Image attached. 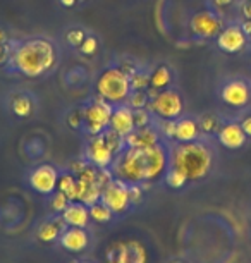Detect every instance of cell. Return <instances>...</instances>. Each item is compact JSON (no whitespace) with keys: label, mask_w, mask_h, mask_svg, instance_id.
Segmentation results:
<instances>
[{"label":"cell","mask_w":251,"mask_h":263,"mask_svg":"<svg viewBox=\"0 0 251 263\" xmlns=\"http://www.w3.org/2000/svg\"><path fill=\"white\" fill-rule=\"evenodd\" d=\"M57 64V48L47 38H31L19 43L12 52L9 67L26 78H40Z\"/></svg>","instance_id":"1"},{"label":"cell","mask_w":251,"mask_h":263,"mask_svg":"<svg viewBox=\"0 0 251 263\" xmlns=\"http://www.w3.org/2000/svg\"><path fill=\"white\" fill-rule=\"evenodd\" d=\"M169 167L181 171L189 182L203 181L214 168V152L201 140L176 143L169 155Z\"/></svg>","instance_id":"2"},{"label":"cell","mask_w":251,"mask_h":263,"mask_svg":"<svg viewBox=\"0 0 251 263\" xmlns=\"http://www.w3.org/2000/svg\"><path fill=\"white\" fill-rule=\"evenodd\" d=\"M124 138L114 133L112 129H107L102 135L93 136L90 140V143L86 145V158L96 168H107L114 163L115 157L124 150Z\"/></svg>","instance_id":"3"},{"label":"cell","mask_w":251,"mask_h":263,"mask_svg":"<svg viewBox=\"0 0 251 263\" xmlns=\"http://www.w3.org/2000/svg\"><path fill=\"white\" fill-rule=\"evenodd\" d=\"M96 93L110 105H122L132 93L129 72L119 67L105 69L96 79Z\"/></svg>","instance_id":"4"},{"label":"cell","mask_w":251,"mask_h":263,"mask_svg":"<svg viewBox=\"0 0 251 263\" xmlns=\"http://www.w3.org/2000/svg\"><path fill=\"white\" fill-rule=\"evenodd\" d=\"M112 176L126 184H141L145 179V152L126 146L112 163Z\"/></svg>","instance_id":"5"},{"label":"cell","mask_w":251,"mask_h":263,"mask_svg":"<svg viewBox=\"0 0 251 263\" xmlns=\"http://www.w3.org/2000/svg\"><path fill=\"white\" fill-rule=\"evenodd\" d=\"M217 95L224 105L244 112L251 108V78L236 74L225 78L217 88Z\"/></svg>","instance_id":"6"},{"label":"cell","mask_w":251,"mask_h":263,"mask_svg":"<svg viewBox=\"0 0 251 263\" xmlns=\"http://www.w3.org/2000/svg\"><path fill=\"white\" fill-rule=\"evenodd\" d=\"M184 98L181 95L179 90L176 88H165L162 91H157L148 102V110L155 114L160 119H169V121H176V119L183 117L184 114Z\"/></svg>","instance_id":"7"},{"label":"cell","mask_w":251,"mask_h":263,"mask_svg":"<svg viewBox=\"0 0 251 263\" xmlns=\"http://www.w3.org/2000/svg\"><path fill=\"white\" fill-rule=\"evenodd\" d=\"M112 110L114 108H112L110 103L98 97L96 100H93L86 107H83V126H85V129L91 136L102 135L110 126Z\"/></svg>","instance_id":"8"},{"label":"cell","mask_w":251,"mask_h":263,"mask_svg":"<svg viewBox=\"0 0 251 263\" xmlns=\"http://www.w3.org/2000/svg\"><path fill=\"white\" fill-rule=\"evenodd\" d=\"M215 45L220 52L229 53V55H238L244 53L251 48V42L244 34L243 28L239 26L238 21H230L224 26L219 36L215 38Z\"/></svg>","instance_id":"9"},{"label":"cell","mask_w":251,"mask_h":263,"mask_svg":"<svg viewBox=\"0 0 251 263\" xmlns=\"http://www.w3.org/2000/svg\"><path fill=\"white\" fill-rule=\"evenodd\" d=\"M225 26L224 17L215 11H200L193 14L189 29L200 40H215Z\"/></svg>","instance_id":"10"},{"label":"cell","mask_w":251,"mask_h":263,"mask_svg":"<svg viewBox=\"0 0 251 263\" xmlns=\"http://www.w3.org/2000/svg\"><path fill=\"white\" fill-rule=\"evenodd\" d=\"M102 203L105 206H109L112 213H124L129 210L131 203V196H129V184L122 182L119 179L109 181L102 190V196H100Z\"/></svg>","instance_id":"11"},{"label":"cell","mask_w":251,"mask_h":263,"mask_svg":"<svg viewBox=\"0 0 251 263\" xmlns=\"http://www.w3.org/2000/svg\"><path fill=\"white\" fill-rule=\"evenodd\" d=\"M107 260L109 263H146L148 255L140 241H126L114 242L107 250Z\"/></svg>","instance_id":"12"},{"label":"cell","mask_w":251,"mask_h":263,"mask_svg":"<svg viewBox=\"0 0 251 263\" xmlns=\"http://www.w3.org/2000/svg\"><path fill=\"white\" fill-rule=\"evenodd\" d=\"M145 152V179L146 182L160 179L164 174L169 171V155L165 148L160 145H155L151 148H146Z\"/></svg>","instance_id":"13"},{"label":"cell","mask_w":251,"mask_h":263,"mask_svg":"<svg viewBox=\"0 0 251 263\" xmlns=\"http://www.w3.org/2000/svg\"><path fill=\"white\" fill-rule=\"evenodd\" d=\"M59 184V172L53 165H40L29 176V186L40 195H52Z\"/></svg>","instance_id":"14"},{"label":"cell","mask_w":251,"mask_h":263,"mask_svg":"<svg viewBox=\"0 0 251 263\" xmlns=\"http://www.w3.org/2000/svg\"><path fill=\"white\" fill-rule=\"evenodd\" d=\"M217 140L227 150H241L248 145L249 138L246 136V133L236 119V121H224L222 127L217 133Z\"/></svg>","instance_id":"15"},{"label":"cell","mask_w":251,"mask_h":263,"mask_svg":"<svg viewBox=\"0 0 251 263\" xmlns=\"http://www.w3.org/2000/svg\"><path fill=\"white\" fill-rule=\"evenodd\" d=\"M109 129H112V131L117 133V135L122 138L131 135V133L136 129L134 110H132L129 105H117L114 110H112Z\"/></svg>","instance_id":"16"},{"label":"cell","mask_w":251,"mask_h":263,"mask_svg":"<svg viewBox=\"0 0 251 263\" xmlns=\"http://www.w3.org/2000/svg\"><path fill=\"white\" fill-rule=\"evenodd\" d=\"M126 146L129 148H138V150H146V148H151L160 143V135L159 131L150 126L146 127H138L131 135H127L124 138Z\"/></svg>","instance_id":"17"},{"label":"cell","mask_w":251,"mask_h":263,"mask_svg":"<svg viewBox=\"0 0 251 263\" xmlns=\"http://www.w3.org/2000/svg\"><path fill=\"white\" fill-rule=\"evenodd\" d=\"M62 218L67 226L83 227V229H85V227L88 226V222H90V218H91L90 217V208L81 201H72V203H69L66 210L62 212Z\"/></svg>","instance_id":"18"},{"label":"cell","mask_w":251,"mask_h":263,"mask_svg":"<svg viewBox=\"0 0 251 263\" xmlns=\"http://www.w3.org/2000/svg\"><path fill=\"white\" fill-rule=\"evenodd\" d=\"M201 131L198 126V119L195 117H179L176 121V138L177 143H189L200 140Z\"/></svg>","instance_id":"19"},{"label":"cell","mask_w":251,"mask_h":263,"mask_svg":"<svg viewBox=\"0 0 251 263\" xmlns=\"http://www.w3.org/2000/svg\"><path fill=\"white\" fill-rule=\"evenodd\" d=\"M88 234L83 227H69L61 234V245L67 251H83L88 246Z\"/></svg>","instance_id":"20"},{"label":"cell","mask_w":251,"mask_h":263,"mask_svg":"<svg viewBox=\"0 0 251 263\" xmlns=\"http://www.w3.org/2000/svg\"><path fill=\"white\" fill-rule=\"evenodd\" d=\"M172 81H174V72H172V69L169 66H165V64L157 66L155 71L150 74V86L155 93L165 90V88H170Z\"/></svg>","instance_id":"21"},{"label":"cell","mask_w":251,"mask_h":263,"mask_svg":"<svg viewBox=\"0 0 251 263\" xmlns=\"http://www.w3.org/2000/svg\"><path fill=\"white\" fill-rule=\"evenodd\" d=\"M67 224L64 222L62 217H57V218H52V220H47L43 222L40 226V229H38V239L43 241V242H50L53 239H57V237H61V234L66 229Z\"/></svg>","instance_id":"22"},{"label":"cell","mask_w":251,"mask_h":263,"mask_svg":"<svg viewBox=\"0 0 251 263\" xmlns=\"http://www.w3.org/2000/svg\"><path fill=\"white\" fill-rule=\"evenodd\" d=\"M196 119H198L201 135H205V136H217L219 129L222 127V124H224V119L214 112H205Z\"/></svg>","instance_id":"23"},{"label":"cell","mask_w":251,"mask_h":263,"mask_svg":"<svg viewBox=\"0 0 251 263\" xmlns=\"http://www.w3.org/2000/svg\"><path fill=\"white\" fill-rule=\"evenodd\" d=\"M34 110L33 98L28 95H19L12 100V112L17 117H29Z\"/></svg>","instance_id":"24"},{"label":"cell","mask_w":251,"mask_h":263,"mask_svg":"<svg viewBox=\"0 0 251 263\" xmlns=\"http://www.w3.org/2000/svg\"><path fill=\"white\" fill-rule=\"evenodd\" d=\"M57 190L64 193V195L69 198V201H76V179L71 174H62V176L59 177Z\"/></svg>","instance_id":"25"},{"label":"cell","mask_w":251,"mask_h":263,"mask_svg":"<svg viewBox=\"0 0 251 263\" xmlns=\"http://www.w3.org/2000/svg\"><path fill=\"white\" fill-rule=\"evenodd\" d=\"M188 182H189L188 177L181 171H177V168L169 167V171L165 172V184L172 187V190H181V187H184Z\"/></svg>","instance_id":"26"},{"label":"cell","mask_w":251,"mask_h":263,"mask_svg":"<svg viewBox=\"0 0 251 263\" xmlns=\"http://www.w3.org/2000/svg\"><path fill=\"white\" fill-rule=\"evenodd\" d=\"M90 208V217H91V220H95V222H100V224H105V222H110V218H112V210L109 206H105L103 203H95V205H91V206H88Z\"/></svg>","instance_id":"27"},{"label":"cell","mask_w":251,"mask_h":263,"mask_svg":"<svg viewBox=\"0 0 251 263\" xmlns=\"http://www.w3.org/2000/svg\"><path fill=\"white\" fill-rule=\"evenodd\" d=\"M131 78V88L132 91H145L146 88L150 86V74H145V72H131L129 74Z\"/></svg>","instance_id":"28"},{"label":"cell","mask_w":251,"mask_h":263,"mask_svg":"<svg viewBox=\"0 0 251 263\" xmlns=\"http://www.w3.org/2000/svg\"><path fill=\"white\" fill-rule=\"evenodd\" d=\"M129 107L131 108H146L148 107V102H150V97L146 91H132L129 95Z\"/></svg>","instance_id":"29"},{"label":"cell","mask_w":251,"mask_h":263,"mask_svg":"<svg viewBox=\"0 0 251 263\" xmlns=\"http://www.w3.org/2000/svg\"><path fill=\"white\" fill-rule=\"evenodd\" d=\"M69 203H71V201H69V198L64 195V193H61V191L57 190V193H53V196H52V200H50V206L55 212L62 213L67 208Z\"/></svg>","instance_id":"30"},{"label":"cell","mask_w":251,"mask_h":263,"mask_svg":"<svg viewBox=\"0 0 251 263\" xmlns=\"http://www.w3.org/2000/svg\"><path fill=\"white\" fill-rule=\"evenodd\" d=\"M80 50L83 55H95L96 50H98V40L95 36H86L85 38V42L81 43V47H80Z\"/></svg>","instance_id":"31"},{"label":"cell","mask_w":251,"mask_h":263,"mask_svg":"<svg viewBox=\"0 0 251 263\" xmlns=\"http://www.w3.org/2000/svg\"><path fill=\"white\" fill-rule=\"evenodd\" d=\"M85 38H86L85 29H71V31L66 34L67 43L72 47H81V43L85 42Z\"/></svg>","instance_id":"32"},{"label":"cell","mask_w":251,"mask_h":263,"mask_svg":"<svg viewBox=\"0 0 251 263\" xmlns=\"http://www.w3.org/2000/svg\"><path fill=\"white\" fill-rule=\"evenodd\" d=\"M132 110H134V108H132ZM134 124H136V129L150 126V110L148 108H136L134 110Z\"/></svg>","instance_id":"33"},{"label":"cell","mask_w":251,"mask_h":263,"mask_svg":"<svg viewBox=\"0 0 251 263\" xmlns=\"http://www.w3.org/2000/svg\"><path fill=\"white\" fill-rule=\"evenodd\" d=\"M177 121V119H176ZM176 121H169V119H162L160 122V133L169 140H174L176 138Z\"/></svg>","instance_id":"34"},{"label":"cell","mask_w":251,"mask_h":263,"mask_svg":"<svg viewBox=\"0 0 251 263\" xmlns=\"http://www.w3.org/2000/svg\"><path fill=\"white\" fill-rule=\"evenodd\" d=\"M238 122H239V126L243 127V131L246 133V136L251 140V108H248V110L239 114Z\"/></svg>","instance_id":"35"},{"label":"cell","mask_w":251,"mask_h":263,"mask_svg":"<svg viewBox=\"0 0 251 263\" xmlns=\"http://www.w3.org/2000/svg\"><path fill=\"white\" fill-rule=\"evenodd\" d=\"M236 16L238 19H251V0H241L236 6Z\"/></svg>","instance_id":"36"},{"label":"cell","mask_w":251,"mask_h":263,"mask_svg":"<svg viewBox=\"0 0 251 263\" xmlns=\"http://www.w3.org/2000/svg\"><path fill=\"white\" fill-rule=\"evenodd\" d=\"M67 124L72 129H78L83 126V108H78V110H72L67 116Z\"/></svg>","instance_id":"37"},{"label":"cell","mask_w":251,"mask_h":263,"mask_svg":"<svg viewBox=\"0 0 251 263\" xmlns=\"http://www.w3.org/2000/svg\"><path fill=\"white\" fill-rule=\"evenodd\" d=\"M208 4H210L211 11L219 12V11H222V9H229L233 6H238V0H208Z\"/></svg>","instance_id":"38"},{"label":"cell","mask_w":251,"mask_h":263,"mask_svg":"<svg viewBox=\"0 0 251 263\" xmlns=\"http://www.w3.org/2000/svg\"><path fill=\"white\" fill-rule=\"evenodd\" d=\"M141 187L140 184H132L129 186V196H131V203L132 205H136V203H140L141 201Z\"/></svg>","instance_id":"39"},{"label":"cell","mask_w":251,"mask_h":263,"mask_svg":"<svg viewBox=\"0 0 251 263\" xmlns=\"http://www.w3.org/2000/svg\"><path fill=\"white\" fill-rule=\"evenodd\" d=\"M11 55H12V50L9 48V45H6V43H0V66L11 61Z\"/></svg>","instance_id":"40"},{"label":"cell","mask_w":251,"mask_h":263,"mask_svg":"<svg viewBox=\"0 0 251 263\" xmlns=\"http://www.w3.org/2000/svg\"><path fill=\"white\" fill-rule=\"evenodd\" d=\"M239 23V26L243 28L244 34L248 36V40L251 42V19H236Z\"/></svg>","instance_id":"41"},{"label":"cell","mask_w":251,"mask_h":263,"mask_svg":"<svg viewBox=\"0 0 251 263\" xmlns=\"http://www.w3.org/2000/svg\"><path fill=\"white\" fill-rule=\"evenodd\" d=\"M76 2H78V0H61V4L64 7H74Z\"/></svg>","instance_id":"42"},{"label":"cell","mask_w":251,"mask_h":263,"mask_svg":"<svg viewBox=\"0 0 251 263\" xmlns=\"http://www.w3.org/2000/svg\"><path fill=\"white\" fill-rule=\"evenodd\" d=\"M4 42V33H2V29H0V43Z\"/></svg>","instance_id":"43"},{"label":"cell","mask_w":251,"mask_h":263,"mask_svg":"<svg viewBox=\"0 0 251 263\" xmlns=\"http://www.w3.org/2000/svg\"><path fill=\"white\" fill-rule=\"evenodd\" d=\"M81 2H85V0H81Z\"/></svg>","instance_id":"44"}]
</instances>
